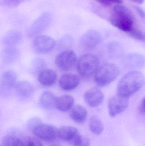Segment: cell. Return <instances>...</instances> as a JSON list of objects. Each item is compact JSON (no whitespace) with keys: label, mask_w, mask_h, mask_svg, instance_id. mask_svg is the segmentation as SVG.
Here are the masks:
<instances>
[{"label":"cell","mask_w":145,"mask_h":146,"mask_svg":"<svg viewBox=\"0 0 145 146\" xmlns=\"http://www.w3.org/2000/svg\"><path fill=\"white\" fill-rule=\"evenodd\" d=\"M144 76L140 72L134 71L128 73L123 77L117 85V95L129 98L141 89L144 86Z\"/></svg>","instance_id":"6da1fadb"},{"label":"cell","mask_w":145,"mask_h":146,"mask_svg":"<svg viewBox=\"0 0 145 146\" xmlns=\"http://www.w3.org/2000/svg\"><path fill=\"white\" fill-rule=\"evenodd\" d=\"M110 21L112 25L128 33L134 28L133 17L128 9L122 5L114 7Z\"/></svg>","instance_id":"7a4b0ae2"},{"label":"cell","mask_w":145,"mask_h":146,"mask_svg":"<svg viewBox=\"0 0 145 146\" xmlns=\"http://www.w3.org/2000/svg\"><path fill=\"white\" fill-rule=\"evenodd\" d=\"M119 69L113 64H106L99 67L94 74V80L98 86H106L115 80Z\"/></svg>","instance_id":"3957f363"},{"label":"cell","mask_w":145,"mask_h":146,"mask_svg":"<svg viewBox=\"0 0 145 146\" xmlns=\"http://www.w3.org/2000/svg\"><path fill=\"white\" fill-rule=\"evenodd\" d=\"M99 60L97 56L93 54L83 55L77 61V71L80 75L88 78L95 74L99 68Z\"/></svg>","instance_id":"277c9868"},{"label":"cell","mask_w":145,"mask_h":146,"mask_svg":"<svg viewBox=\"0 0 145 146\" xmlns=\"http://www.w3.org/2000/svg\"><path fill=\"white\" fill-rule=\"evenodd\" d=\"M35 124L32 127V132L38 139L47 142H52L58 137V129L54 126L45 124L34 120Z\"/></svg>","instance_id":"5b68a950"},{"label":"cell","mask_w":145,"mask_h":146,"mask_svg":"<svg viewBox=\"0 0 145 146\" xmlns=\"http://www.w3.org/2000/svg\"><path fill=\"white\" fill-rule=\"evenodd\" d=\"M77 62V57L75 52L67 50L60 52L56 56L55 63L57 66L63 71H66L72 68Z\"/></svg>","instance_id":"8992f818"},{"label":"cell","mask_w":145,"mask_h":146,"mask_svg":"<svg viewBox=\"0 0 145 146\" xmlns=\"http://www.w3.org/2000/svg\"><path fill=\"white\" fill-rule=\"evenodd\" d=\"M16 73L12 70H7L0 77V94L7 95L15 88L17 81Z\"/></svg>","instance_id":"52a82bcc"},{"label":"cell","mask_w":145,"mask_h":146,"mask_svg":"<svg viewBox=\"0 0 145 146\" xmlns=\"http://www.w3.org/2000/svg\"><path fill=\"white\" fill-rule=\"evenodd\" d=\"M129 98L117 94L111 98L108 103L109 114L112 117H115L122 113L127 108Z\"/></svg>","instance_id":"ba28073f"},{"label":"cell","mask_w":145,"mask_h":146,"mask_svg":"<svg viewBox=\"0 0 145 146\" xmlns=\"http://www.w3.org/2000/svg\"><path fill=\"white\" fill-rule=\"evenodd\" d=\"M55 46V42L53 38L48 36H37L33 43V48L35 52L44 54L52 51Z\"/></svg>","instance_id":"9c48e42d"},{"label":"cell","mask_w":145,"mask_h":146,"mask_svg":"<svg viewBox=\"0 0 145 146\" xmlns=\"http://www.w3.org/2000/svg\"><path fill=\"white\" fill-rule=\"evenodd\" d=\"M101 39L102 37L99 32L90 30L81 37L80 43L81 47L85 49H93L99 44Z\"/></svg>","instance_id":"30bf717a"},{"label":"cell","mask_w":145,"mask_h":146,"mask_svg":"<svg viewBox=\"0 0 145 146\" xmlns=\"http://www.w3.org/2000/svg\"><path fill=\"white\" fill-rule=\"evenodd\" d=\"M81 136L79 131L74 127L64 126L58 129V137L73 145Z\"/></svg>","instance_id":"8fae6325"},{"label":"cell","mask_w":145,"mask_h":146,"mask_svg":"<svg viewBox=\"0 0 145 146\" xmlns=\"http://www.w3.org/2000/svg\"><path fill=\"white\" fill-rule=\"evenodd\" d=\"M86 103L90 107H96L104 101V95L102 91L97 88H94L87 91L84 96Z\"/></svg>","instance_id":"7c38bea8"},{"label":"cell","mask_w":145,"mask_h":146,"mask_svg":"<svg viewBox=\"0 0 145 146\" xmlns=\"http://www.w3.org/2000/svg\"><path fill=\"white\" fill-rule=\"evenodd\" d=\"M79 77L75 74L67 73L62 75L59 80V84L64 91H70L77 87L80 83Z\"/></svg>","instance_id":"4fadbf2b"},{"label":"cell","mask_w":145,"mask_h":146,"mask_svg":"<svg viewBox=\"0 0 145 146\" xmlns=\"http://www.w3.org/2000/svg\"><path fill=\"white\" fill-rule=\"evenodd\" d=\"M14 88L18 95L24 99L29 98L31 97L35 91L32 84L25 80L20 81L16 83Z\"/></svg>","instance_id":"5bb4252c"},{"label":"cell","mask_w":145,"mask_h":146,"mask_svg":"<svg viewBox=\"0 0 145 146\" xmlns=\"http://www.w3.org/2000/svg\"><path fill=\"white\" fill-rule=\"evenodd\" d=\"M56 72L52 69H45L39 73L38 79L41 85L44 86H51L55 83L57 80Z\"/></svg>","instance_id":"9a60e30c"},{"label":"cell","mask_w":145,"mask_h":146,"mask_svg":"<svg viewBox=\"0 0 145 146\" xmlns=\"http://www.w3.org/2000/svg\"><path fill=\"white\" fill-rule=\"evenodd\" d=\"M1 56L4 62L11 64L18 59L20 52L15 46H7L2 51Z\"/></svg>","instance_id":"2e32d148"},{"label":"cell","mask_w":145,"mask_h":146,"mask_svg":"<svg viewBox=\"0 0 145 146\" xmlns=\"http://www.w3.org/2000/svg\"><path fill=\"white\" fill-rule=\"evenodd\" d=\"M74 99L72 96L64 95L57 98L55 107L58 110L66 112L70 110L74 105Z\"/></svg>","instance_id":"e0dca14e"},{"label":"cell","mask_w":145,"mask_h":146,"mask_svg":"<svg viewBox=\"0 0 145 146\" xmlns=\"http://www.w3.org/2000/svg\"><path fill=\"white\" fill-rule=\"evenodd\" d=\"M70 117L72 120L76 123H83L87 118V110L83 106L77 105L72 109L70 112Z\"/></svg>","instance_id":"ac0fdd59"},{"label":"cell","mask_w":145,"mask_h":146,"mask_svg":"<svg viewBox=\"0 0 145 146\" xmlns=\"http://www.w3.org/2000/svg\"><path fill=\"white\" fill-rule=\"evenodd\" d=\"M57 98L51 92H44L40 98V104L42 107L44 109H51L55 107Z\"/></svg>","instance_id":"d6986e66"},{"label":"cell","mask_w":145,"mask_h":146,"mask_svg":"<svg viewBox=\"0 0 145 146\" xmlns=\"http://www.w3.org/2000/svg\"><path fill=\"white\" fill-rule=\"evenodd\" d=\"M89 128L93 133L99 135L102 133L104 131V125L102 121L98 117L93 116L89 120Z\"/></svg>","instance_id":"ffe728a7"},{"label":"cell","mask_w":145,"mask_h":146,"mask_svg":"<svg viewBox=\"0 0 145 146\" xmlns=\"http://www.w3.org/2000/svg\"><path fill=\"white\" fill-rule=\"evenodd\" d=\"M22 38V35L18 31L11 32L7 34L3 39V43L6 46H15Z\"/></svg>","instance_id":"44dd1931"},{"label":"cell","mask_w":145,"mask_h":146,"mask_svg":"<svg viewBox=\"0 0 145 146\" xmlns=\"http://www.w3.org/2000/svg\"><path fill=\"white\" fill-rule=\"evenodd\" d=\"M46 63L41 58H35L31 63L30 70L31 72L36 75H38L43 70L46 69Z\"/></svg>","instance_id":"7402d4cb"},{"label":"cell","mask_w":145,"mask_h":146,"mask_svg":"<svg viewBox=\"0 0 145 146\" xmlns=\"http://www.w3.org/2000/svg\"><path fill=\"white\" fill-rule=\"evenodd\" d=\"M3 146H23L22 141L16 136L7 135L3 140Z\"/></svg>","instance_id":"603a6c76"},{"label":"cell","mask_w":145,"mask_h":146,"mask_svg":"<svg viewBox=\"0 0 145 146\" xmlns=\"http://www.w3.org/2000/svg\"><path fill=\"white\" fill-rule=\"evenodd\" d=\"M22 141L23 146H43L40 141L31 136L25 137Z\"/></svg>","instance_id":"cb8c5ba5"},{"label":"cell","mask_w":145,"mask_h":146,"mask_svg":"<svg viewBox=\"0 0 145 146\" xmlns=\"http://www.w3.org/2000/svg\"><path fill=\"white\" fill-rule=\"evenodd\" d=\"M129 34L135 39L142 41V42H144V34L141 31H140L138 29L133 28V29L129 33Z\"/></svg>","instance_id":"d4e9b609"},{"label":"cell","mask_w":145,"mask_h":146,"mask_svg":"<svg viewBox=\"0 0 145 146\" xmlns=\"http://www.w3.org/2000/svg\"><path fill=\"white\" fill-rule=\"evenodd\" d=\"M90 142L89 140L84 136L81 135L80 138L74 144V146H90Z\"/></svg>","instance_id":"484cf974"},{"label":"cell","mask_w":145,"mask_h":146,"mask_svg":"<svg viewBox=\"0 0 145 146\" xmlns=\"http://www.w3.org/2000/svg\"><path fill=\"white\" fill-rule=\"evenodd\" d=\"M26 1V0H3V3L9 7H15Z\"/></svg>","instance_id":"4316f807"},{"label":"cell","mask_w":145,"mask_h":146,"mask_svg":"<svg viewBox=\"0 0 145 146\" xmlns=\"http://www.w3.org/2000/svg\"><path fill=\"white\" fill-rule=\"evenodd\" d=\"M106 6H109L111 5L112 3L120 4L122 3V0H104Z\"/></svg>","instance_id":"83f0119b"},{"label":"cell","mask_w":145,"mask_h":146,"mask_svg":"<svg viewBox=\"0 0 145 146\" xmlns=\"http://www.w3.org/2000/svg\"><path fill=\"white\" fill-rule=\"evenodd\" d=\"M139 111L141 114H144L145 113V99L142 100L140 102V104L138 107Z\"/></svg>","instance_id":"f1b7e54d"},{"label":"cell","mask_w":145,"mask_h":146,"mask_svg":"<svg viewBox=\"0 0 145 146\" xmlns=\"http://www.w3.org/2000/svg\"><path fill=\"white\" fill-rule=\"evenodd\" d=\"M134 8L135 9L138 13L139 15L140 16L141 18H143V19L145 18V14L144 11L141 8L137 7V6H135Z\"/></svg>","instance_id":"f546056e"},{"label":"cell","mask_w":145,"mask_h":146,"mask_svg":"<svg viewBox=\"0 0 145 146\" xmlns=\"http://www.w3.org/2000/svg\"><path fill=\"white\" fill-rule=\"evenodd\" d=\"M131 1L139 4H143L144 2V0H131Z\"/></svg>","instance_id":"4dcf8cb0"},{"label":"cell","mask_w":145,"mask_h":146,"mask_svg":"<svg viewBox=\"0 0 145 146\" xmlns=\"http://www.w3.org/2000/svg\"><path fill=\"white\" fill-rule=\"evenodd\" d=\"M96 1H98L100 3H101V4H103V5L105 6V3L104 0H96Z\"/></svg>","instance_id":"1f68e13d"},{"label":"cell","mask_w":145,"mask_h":146,"mask_svg":"<svg viewBox=\"0 0 145 146\" xmlns=\"http://www.w3.org/2000/svg\"><path fill=\"white\" fill-rule=\"evenodd\" d=\"M52 146H62L61 145H52Z\"/></svg>","instance_id":"d6a6232c"},{"label":"cell","mask_w":145,"mask_h":146,"mask_svg":"<svg viewBox=\"0 0 145 146\" xmlns=\"http://www.w3.org/2000/svg\"><path fill=\"white\" fill-rule=\"evenodd\" d=\"M0 146H2L0 145Z\"/></svg>","instance_id":"836d02e7"}]
</instances>
